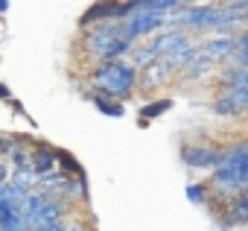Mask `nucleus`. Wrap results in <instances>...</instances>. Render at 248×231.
Returning a JSON list of instances; mask_svg holds the SVG:
<instances>
[{
  "label": "nucleus",
  "mask_w": 248,
  "mask_h": 231,
  "mask_svg": "<svg viewBox=\"0 0 248 231\" xmlns=\"http://www.w3.org/2000/svg\"><path fill=\"white\" fill-rule=\"evenodd\" d=\"M140 70L132 65V59H114V62H96L88 70V94H102L111 99L126 102L138 94Z\"/></svg>",
  "instance_id": "obj_1"
},
{
  "label": "nucleus",
  "mask_w": 248,
  "mask_h": 231,
  "mask_svg": "<svg viewBox=\"0 0 248 231\" xmlns=\"http://www.w3.org/2000/svg\"><path fill=\"white\" fill-rule=\"evenodd\" d=\"M225 21V9L222 3H184L175 15H172V27L184 30V33H216Z\"/></svg>",
  "instance_id": "obj_2"
},
{
  "label": "nucleus",
  "mask_w": 248,
  "mask_h": 231,
  "mask_svg": "<svg viewBox=\"0 0 248 231\" xmlns=\"http://www.w3.org/2000/svg\"><path fill=\"white\" fill-rule=\"evenodd\" d=\"M172 27V18L170 15H158V12H149L140 6V0H138V12L129 18V21H123V38H126L129 44H143L149 41L152 35H158L161 30Z\"/></svg>",
  "instance_id": "obj_3"
},
{
  "label": "nucleus",
  "mask_w": 248,
  "mask_h": 231,
  "mask_svg": "<svg viewBox=\"0 0 248 231\" xmlns=\"http://www.w3.org/2000/svg\"><path fill=\"white\" fill-rule=\"evenodd\" d=\"M225 147L219 144H207V141H190V144H181V164L190 167V170H219L225 164Z\"/></svg>",
  "instance_id": "obj_4"
},
{
  "label": "nucleus",
  "mask_w": 248,
  "mask_h": 231,
  "mask_svg": "<svg viewBox=\"0 0 248 231\" xmlns=\"http://www.w3.org/2000/svg\"><path fill=\"white\" fill-rule=\"evenodd\" d=\"M138 12V3H93L85 9V15L79 18V30H91V27H99V24H111V21H129L132 15Z\"/></svg>",
  "instance_id": "obj_5"
},
{
  "label": "nucleus",
  "mask_w": 248,
  "mask_h": 231,
  "mask_svg": "<svg viewBox=\"0 0 248 231\" xmlns=\"http://www.w3.org/2000/svg\"><path fill=\"white\" fill-rule=\"evenodd\" d=\"M210 114L216 117H245L248 114V85L219 88V94L210 99Z\"/></svg>",
  "instance_id": "obj_6"
},
{
  "label": "nucleus",
  "mask_w": 248,
  "mask_h": 231,
  "mask_svg": "<svg viewBox=\"0 0 248 231\" xmlns=\"http://www.w3.org/2000/svg\"><path fill=\"white\" fill-rule=\"evenodd\" d=\"M172 82H178V73L170 67V62H167V59H158L155 65H149V67H143V70H140L138 94H140V97H149V94L164 91V88H167V85H172Z\"/></svg>",
  "instance_id": "obj_7"
},
{
  "label": "nucleus",
  "mask_w": 248,
  "mask_h": 231,
  "mask_svg": "<svg viewBox=\"0 0 248 231\" xmlns=\"http://www.w3.org/2000/svg\"><path fill=\"white\" fill-rule=\"evenodd\" d=\"M196 50H199V56L216 62V65L222 67V65H228V62L233 59V53H236V38H233V35H210V38L196 41Z\"/></svg>",
  "instance_id": "obj_8"
},
{
  "label": "nucleus",
  "mask_w": 248,
  "mask_h": 231,
  "mask_svg": "<svg viewBox=\"0 0 248 231\" xmlns=\"http://www.w3.org/2000/svg\"><path fill=\"white\" fill-rule=\"evenodd\" d=\"M30 219L21 211V202L15 199H0V231H27Z\"/></svg>",
  "instance_id": "obj_9"
},
{
  "label": "nucleus",
  "mask_w": 248,
  "mask_h": 231,
  "mask_svg": "<svg viewBox=\"0 0 248 231\" xmlns=\"http://www.w3.org/2000/svg\"><path fill=\"white\" fill-rule=\"evenodd\" d=\"M59 161H62V152H59V149H53L50 144H38V147L32 149V173H35V179L56 173Z\"/></svg>",
  "instance_id": "obj_10"
},
{
  "label": "nucleus",
  "mask_w": 248,
  "mask_h": 231,
  "mask_svg": "<svg viewBox=\"0 0 248 231\" xmlns=\"http://www.w3.org/2000/svg\"><path fill=\"white\" fill-rule=\"evenodd\" d=\"M172 108V99L170 97H158V99H152V102H146L140 111H138V123L140 126H149L155 117H161V114H167Z\"/></svg>",
  "instance_id": "obj_11"
},
{
  "label": "nucleus",
  "mask_w": 248,
  "mask_h": 231,
  "mask_svg": "<svg viewBox=\"0 0 248 231\" xmlns=\"http://www.w3.org/2000/svg\"><path fill=\"white\" fill-rule=\"evenodd\" d=\"M88 99L93 102V108L99 114H105V117H123V114H126V102H120V99H111V97H102V94H88Z\"/></svg>",
  "instance_id": "obj_12"
},
{
  "label": "nucleus",
  "mask_w": 248,
  "mask_h": 231,
  "mask_svg": "<svg viewBox=\"0 0 248 231\" xmlns=\"http://www.w3.org/2000/svg\"><path fill=\"white\" fill-rule=\"evenodd\" d=\"M184 193H187V199H190L193 205H207V202L213 199V187H210L207 179H204V182H190V184L184 187Z\"/></svg>",
  "instance_id": "obj_13"
},
{
  "label": "nucleus",
  "mask_w": 248,
  "mask_h": 231,
  "mask_svg": "<svg viewBox=\"0 0 248 231\" xmlns=\"http://www.w3.org/2000/svg\"><path fill=\"white\" fill-rule=\"evenodd\" d=\"M67 231H93L88 222H82V219H70L67 222Z\"/></svg>",
  "instance_id": "obj_14"
},
{
  "label": "nucleus",
  "mask_w": 248,
  "mask_h": 231,
  "mask_svg": "<svg viewBox=\"0 0 248 231\" xmlns=\"http://www.w3.org/2000/svg\"><path fill=\"white\" fill-rule=\"evenodd\" d=\"M245 126H248V114H245Z\"/></svg>",
  "instance_id": "obj_15"
}]
</instances>
